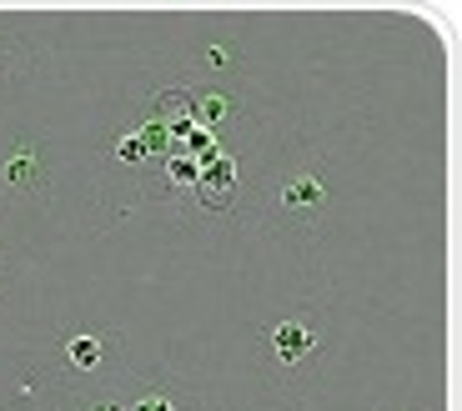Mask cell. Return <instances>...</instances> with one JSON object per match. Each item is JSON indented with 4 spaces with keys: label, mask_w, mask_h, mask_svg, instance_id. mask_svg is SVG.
I'll list each match as a JSON object with an SVG mask.
<instances>
[{
    "label": "cell",
    "mask_w": 462,
    "mask_h": 411,
    "mask_svg": "<svg viewBox=\"0 0 462 411\" xmlns=\"http://www.w3.org/2000/svg\"><path fill=\"white\" fill-rule=\"evenodd\" d=\"M262 342H266V356H272L282 371H297V366H307L312 356H322L327 326L312 306H301V311L277 316L272 326H262Z\"/></svg>",
    "instance_id": "cell-1"
},
{
    "label": "cell",
    "mask_w": 462,
    "mask_h": 411,
    "mask_svg": "<svg viewBox=\"0 0 462 411\" xmlns=\"http://www.w3.org/2000/svg\"><path fill=\"white\" fill-rule=\"evenodd\" d=\"M5 186L11 191H46L51 171H46V160H41V151L31 146V141H15V151L5 156Z\"/></svg>",
    "instance_id": "cell-3"
},
{
    "label": "cell",
    "mask_w": 462,
    "mask_h": 411,
    "mask_svg": "<svg viewBox=\"0 0 462 411\" xmlns=\"http://www.w3.org/2000/svg\"><path fill=\"white\" fill-rule=\"evenodd\" d=\"M0 286H5V271H0Z\"/></svg>",
    "instance_id": "cell-10"
},
{
    "label": "cell",
    "mask_w": 462,
    "mask_h": 411,
    "mask_svg": "<svg viewBox=\"0 0 462 411\" xmlns=\"http://www.w3.org/2000/svg\"><path fill=\"white\" fill-rule=\"evenodd\" d=\"M272 201L287 211V216H297V221H312L317 211L327 206V181H322V171H291V176H282L277 186H272Z\"/></svg>",
    "instance_id": "cell-2"
},
{
    "label": "cell",
    "mask_w": 462,
    "mask_h": 411,
    "mask_svg": "<svg viewBox=\"0 0 462 411\" xmlns=\"http://www.w3.org/2000/svg\"><path fill=\"white\" fill-rule=\"evenodd\" d=\"M66 361L76 366V371H101L106 366V336H96V332L66 336Z\"/></svg>",
    "instance_id": "cell-4"
},
{
    "label": "cell",
    "mask_w": 462,
    "mask_h": 411,
    "mask_svg": "<svg viewBox=\"0 0 462 411\" xmlns=\"http://www.w3.org/2000/svg\"><path fill=\"white\" fill-rule=\"evenodd\" d=\"M5 60H21V46H15L11 35H0V76L11 70V66H5Z\"/></svg>",
    "instance_id": "cell-6"
},
{
    "label": "cell",
    "mask_w": 462,
    "mask_h": 411,
    "mask_svg": "<svg viewBox=\"0 0 462 411\" xmlns=\"http://www.w3.org/2000/svg\"><path fill=\"white\" fill-rule=\"evenodd\" d=\"M86 411H126V406H121V401H91Z\"/></svg>",
    "instance_id": "cell-9"
},
{
    "label": "cell",
    "mask_w": 462,
    "mask_h": 411,
    "mask_svg": "<svg viewBox=\"0 0 462 411\" xmlns=\"http://www.w3.org/2000/svg\"><path fill=\"white\" fill-rule=\"evenodd\" d=\"M126 411H181V401H176L166 387H156V391H146V397H136Z\"/></svg>",
    "instance_id": "cell-5"
},
{
    "label": "cell",
    "mask_w": 462,
    "mask_h": 411,
    "mask_svg": "<svg viewBox=\"0 0 462 411\" xmlns=\"http://www.w3.org/2000/svg\"><path fill=\"white\" fill-rule=\"evenodd\" d=\"M207 60H211V66H226L231 50H226V46H211V50H207Z\"/></svg>",
    "instance_id": "cell-8"
},
{
    "label": "cell",
    "mask_w": 462,
    "mask_h": 411,
    "mask_svg": "<svg viewBox=\"0 0 462 411\" xmlns=\"http://www.w3.org/2000/svg\"><path fill=\"white\" fill-rule=\"evenodd\" d=\"M197 176V166L191 160H171V181H191Z\"/></svg>",
    "instance_id": "cell-7"
}]
</instances>
